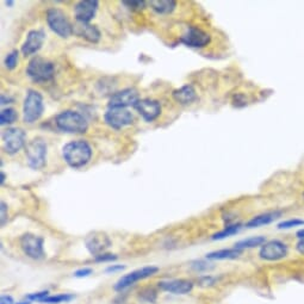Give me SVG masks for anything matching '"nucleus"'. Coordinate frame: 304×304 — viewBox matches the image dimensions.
<instances>
[{
    "label": "nucleus",
    "mask_w": 304,
    "mask_h": 304,
    "mask_svg": "<svg viewBox=\"0 0 304 304\" xmlns=\"http://www.w3.org/2000/svg\"><path fill=\"white\" fill-rule=\"evenodd\" d=\"M62 156L68 166L80 168L86 166L92 157V148L84 139L66 143L62 148Z\"/></svg>",
    "instance_id": "obj_1"
},
{
    "label": "nucleus",
    "mask_w": 304,
    "mask_h": 304,
    "mask_svg": "<svg viewBox=\"0 0 304 304\" xmlns=\"http://www.w3.org/2000/svg\"><path fill=\"white\" fill-rule=\"evenodd\" d=\"M57 129L68 134H84L88 129V122L80 112L64 110L55 117Z\"/></svg>",
    "instance_id": "obj_2"
},
{
    "label": "nucleus",
    "mask_w": 304,
    "mask_h": 304,
    "mask_svg": "<svg viewBox=\"0 0 304 304\" xmlns=\"http://www.w3.org/2000/svg\"><path fill=\"white\" fill-rule=\"evenodd\" d=\"M27 75L36 84H45L53 80L55 75V66L52 61L42 56H34L29 61Z\"/></svg>",
    "instance_id": "obj_3"
},
{
    "label": "nucleus",
    "mask_w": 304,
    "mask_h": 304,
    "mask_svg": "<svg viewBox=\"0 0 304 304\" xmlns=\"http://www.w3.org/2000/svg\"><path fill=\"white\" fill-rule=\"evenodd\" d=\"M46 24L50 28V30L59 36L61 38H68L73 34V24L68 19L67 14L62 10L56 9H49L45 13Z\"/></svg>",
    "instance_id": "obj_4"
},
{
    "label": "nucleus",
    "mask_w": 304,
    "mask_h": 304,
    "mask_svg": "<svg viewBox=\"0 0 304 304\" xmlns=\"http://www.w3.org/2000/svg\"><path fill=\"white\" fill-rule=\"evenodd\" d=\"M28 166L32 170H41L46 163V143L43 138L36 137L27 143L24 148Z\"/></svg>",
    "instance_id": "obj_5"
},
{
    "label": "nucleus",
    "mask_w": 304,
    "mask_h": 304,
    "mask_svg": "<svg viewBox=\"0 0 304 304\" xmlns=\"http://www.w3.org/2000/svg\"><path fill=\"white\" fill-rule=\"evenodd\" d=\"M44 111L43 97L35 89H29L23 102V120L25 123H35L42 117Z\"/></svg>",
    "instance_id": "obj_6"
},
{
    "label": "nucleus",
    "mask_w": 304,
    "mask_h": 304,
    "mask_svg": "<svg viewBox=\"0 0 304 304\" xmlns=\"http://www.w3.org/2000/svg\"><path fill=\"white\" fill-rule=\"evenodd\" d=\"M27 146V134L23 129L11 127L3 132L4 152L14 155Z\"/></svg>",
    "instance_id": "obj_7"
},
{
    "label": "nucleus",
    "mask_w": 304,
    "mask_h": 304,
    "mask_svg": "<svg viewBox=\"0 0 304 304\" xmlns=\"http://www.w3.org/2000/svg\"><path fill=\"white\" fill-rule=\"evenodd\" d=\"M20 248L24 254L34 260H41L45 256L44 239L42 236L27 232L20 238Z\"/></svg>",
    "instance_id": "obj_8"
},
{
    "label": "nucleus",
    "mask_w": 304,
    "mask_h": 304,
    "mask_svg": "<svg viewBox=\"0 0 304 304\" xmlns=\"http://www.w3.org/2000/svg\"><path fill=\"white\" fill-rule=\"evenodd\" d=\"M157 272H159V267L156 266H143L141 268H137V270L129 272L128 274H124L123 277L118 279L113 289L116 291H123V290L130 288V286L136 284L137 282L156 274Z\"/></svg>",
    "instance_id": "obj_9"
},
{
    "label": "nucleus",
    "mask_w": 304,
    "mask_h": 304,
    "mask_svg": "<svg viewBox=\"0 0 304 304\" xmlns=\"http://www.w3.org/2000/svg\"><path fill=\"white\" fill-rule=\"evenodd\" d=\"M104 121L110 128L120 129L131 125L134 122V116L127 109H118V107H109L104 114Z\"/></svg>",
    "instance_id": "obj_10"
},
{
    "label": "nucleus",
    "mask_w": 304,
    "mask_h": 304,
    "mask_svg": "<svg viewBox=\"0 0 304 304\" xmlns=\"http://www.w3.org/2000/svg\"><path fill=\"white\" fill-rule=\"evenodd\" d=\"M289 254V247L280 240H271L266 241L260 247L259 256L266 261H278L286 258Z\"/></svg>",
    "instance_id": "obj_11"
},
{
    "label": "nucleus",
    "mask_w": 304,
    "mask_h": 304,
    "mask_svg": "<svg viewBox=\"0 0 304 304\" xmlns=\"http://www.w3.org/2000/svg\"><path fill=\"white\" fill-rule=\"evenodd\" d=\"M111 245L112 242H111L110 238L103 231H93L85 238L86 248L95 258L106 253Z\"/></svg>",
    "instance_id": "obj_12"
},
{
    "label": "nucleus",
    "mask_w": 304,
    "mask_h": 304,
    "mask_svg": "<svg viewBox=\"0 0 304 304\" xmlns=\"http://www.w3.org/2000/svg\"><path fill=\"white\" fill-rule=\"evenodd\" d=\"M180 42L191 48H204L211 42V36L197 27H189L180 37Z\"/></svg>",
    "instance_id": "obj_13"
},
{
    "label": "nucleus",
    "mask_w": 304,
    "mask_h": 304,
    "mask_svg": "<svg viewBox=\"0 0 304 304\" xmlns=\"http://www.w3.org/2000/svg\"><path fill=\"white\" fill-rule=\"evenodd\" d=\"M138 100L139 96L137 89L129 87L122 89V91L111 96L107 106L118 107V109H127L129 106L134 107Z\"/></svg>",
    "instance_id": "obj_14"
},
{
    "label": "nucleus",
    "mask_w": 304,
    "mask_h": 304,
    "mask_svg": "<svg viewBox=\"0 0 304 304\" xmlns=\"http://www.w3.org/2000/svg\"><path fill=\"white\" fill-rule=\"evenodd\" d=\"M134 109L141 114L146 122H153L161 114V104L155 99H139Z\"/></svg>",
    "instance_id": "obj_15"
},
{
    "label": "nucleus",
    "mask_w": 304,
    "mask_h": 304,
    "mask_svg": "<svg viewBox=\"0 0 304 304\" xmlns=\"http://www.w3.org/2000/svg\"><path fill=\"white\" fill-rule=\"evenodd\" d=\"M160 290L173 293V295H186L193 289V283L188 279H165L157 283Z\"/></svg>",
    "instance_id": "obj_16"
},
{
    "label": "nucleus",
    "mask_w": 304,
    "mask_h": 304,
    "mask_svg": "<svg viewBox=\"0 0 304 304\" xmlns=\"http://www.w3.org/2000/svg\"><path fill=\"white\" fill-rule=\"evenodd\" d=\"M99 3L97 0H82L74 6V16L77 21L89 23L98 11Z\"/></svg>",
    "instance_id": "obj_17"
},
{
    "label": "nucleus",
    "mask_w": 304,
    "mask_h": 304,
    "mask_svg": "<svg viewBox=\"0 0 304 304\" xmlns=\"http://www.w3.org/2000/svg\"><path fill=\"white\" fill-rule=\"evenodd\" d=\"M45 39V34L43 30H31L28 32L27 38L21 45V54L24 56L35 55L42 48Z\"/></svg>",
    "instance_id": "obj_18"
},
{
    "label": "nucleus",
    "mask_w": 304,
    "mask_h": 304,
    "mask_svg": "<svg viewBox=\"0 0 304 304\" xmlns=\"http://www.w3.org/2000/svg\"><path fill=\"white\" fill-rule=\"evenodd\" d=\"M73 34L77 35L78 37L84 38L85 41L89 43H98L102 37L99 29L96 25H92L89 23H80L77 21L73 25Z\"/></svg>",
    "instance_id": "obj_19"
},
{
    "label": "nucleus",
    "mask_w": 304,
    "mask_h": 304,
    "mask_svg": "<svg viewBox=\"0 0 304 304\" xmlns=\"http://www.w3.org/2000/svg\"><path fill=\"white\" fill-rule=\"evenodd\" d=\"M172 97H173L175 102L181 104V105H188V104H191L197 99V93L193 86L184 85L180 88L174 89L173 93H172Z\"/></svg>",
    "instance_id": "obj_20"
},
{
    "label": "nucleus",
    "mask_w": 304,
    "mask_h": 304,
    "mask_svg": "<svg viewBox=\"0 0 304 304\" xmlns=\"http://www.w3.org/2000/svg\"><path fill=\"white\" fill-rule=\"evenodd\" d=\"M283 215L282 211L279 210H274V211H267V213L260 214L258 216L250 218V220L246 223L247 228H258L261 227V225H267L274 222L275 220H278Z\"/></svg>",
    "instance_id": "obj_21"
},
{
    "label": "nucleus",
    "mask_w": 304,
    "mask_h": 304,
    "mask_svg": "<svg viewBox=\"0 0 304 304\" xmlns=\"http://www.w3.org/2000/svg\"><path fill=\"white\" fill-rule=\"evenodd\" d=\"M242 254V250L236 249L235 247L232 248H224V249H218L215 250V252H210L206 254V259L210 260H231L236 259Z\"/></svg>",
    "instance_id": "obj_22"
},
{
    "label": "nucleus",
    "mask_w": 304,
    "mask_h": 304,
    "mask_svg": "<svg viewBox=\"0 0 304 304\" xmlns=\"http://www.w3.org/2000/svg\"><path fill=\"white\" fill-rule=\"evenodd\" d=\"M266 243V238L265 236L258 235V236H250V238L240 240L235 243V248L243 250V249H250L255 248V247H261Z\"/></svg>",
    "instance_id": "obj_23"
},
{
    "label": "nucleus",
    "mask_w": 304,
    "mask_h": 304,
    "mask_svg": "<svg viewBox=\"0 0 304 304\" xmlns=\"http://www.w3.org/2000/svg\"><path fill=\"white\" fill-rule=\"evenodd\" d=\"M150 6L152 9L155 11V12L160 14H167L173 12L175 6H177V3L173 2V0H153L150 2Z\"/></svg>",
    "instance_id": "obj_24"
},
{
    "label": "nucleus",
    "mask_w": 304,
    "mask_h": 304,
    "mask_svg": "<svg viewBox=\"0 0 304 304\" xmlns=\"http://www.w3.org/2000/svg\"><path fill=\"white\" fill-rule=\"evenodd\" d=\"M242 224L241 223H232V224H228L227 227H224V229H222L221 231L216 232V234L213 235V240H224L227 238H230V236L238 234V232L241 230Z\"/></svg>",
    "instance_id": "obj_25"
},
{
    "label": "nucleus",
    "mask_w": 304,
    "mask_h": 304,
    "mask_svg": "<svg viewBox=\"0 0 304 304\" xmlns=\"http://www.w3.org/2000/svg\"><path fill=\"white\" fill-rule=\"evenodd\" d=\"M75 296L72 293H59V295H49L42 300L44 304H60V303H67L74 299Z\"/></svg>",
    "instance_id": "obj_26"
},
{
    "label": "nucleus",
    "mask_w": 304,
    "mask_h": 304,
    "mask_svg": "<svg viewBox=\"0 0 304 304\" xmlns=\"http://www.w3.org/2000/svg\"><path fill=\"white\" fill-rule=\"evenodd\" d=\"M18 113L17 111L12 107H7V109L2 110L0 112V124L2 125H10L13 124L17 121Z\"/></svg>",
    "instance_id": "obj_27"
},
{
    "label": "nucleus",
    "mask_w": 304,
    "mask_h": 304,
    "mask_svg": "<svg viewBox=\"0 0 304 304\" xmlns=\"http://www.w3.org/2000/svg\"><path fill=\"white\" fill-rule=\"evenodd\" d=\"M156 297H157V293L155 290L152 288H147L138 293V298L147 303H154L156 300Z\"/></svg>",
    "instance_id": "obj_28"
},
{
    "label": "nucleus",
    "mask_w": 304,
    "mask_h": 304,
    "mask_svg": "<svg viewBox=\"0 0 304 304\" xmlns=\"http://www.w3.org/2000/svg\"><path fill=\"white\" fill-rule=\"evenodd\" d=\"M17 63H18V50H12V52L6 55L5 60H4V64H5L7 69L12 71L17 67Z\"/></svg>",
    "instance_id": "obj_29"
},
{
    "label": "nucleus",
    "mask_w": 304,
    "mask_h": 304,
    "mask_svg": "<svg viewBox=\"0 0 304 304\" xmlns=\"http://www.w3.org/2000/svg\"><path fill=\"white\" fill-rule=\"evenodd\" d=\"M299 225H304V220L300 218H290V220L283 221L280 223H278V229H291L295 227H299Z\"/></svg>",
    "instance_id": "obj_30"
},
{
    "label": "nucleus",
    "mask_w": 304,
    "mask_h": 304,
    "mask_svg": "<svg viewBox=\"0 0 304 304\" xmlns=\"http://www.w3.org/2000/svg\"><path fill=\"white\" fill-rule=\"evenodd\" d=\"M124 6H127L128 9L132 11H139L143 10L146 7V2H142V0H131V2H122Z\"/></svg>",
    "instance_id": "obj_31"
},
{
    "label": "nucleus",
    "mask_w": 304,
    "mask_h": 304,
    "mask_svg": "<svg viewBox=\"0 0 304 304\" xmlns=\"http://www.w3.org/2000/svg\"><path fill=\"white\" fill-rule=\"evenodd\" d=\"M49 296V292L46 291H39V292H34V293H30V295L27 296V299L28 300H36V302H39L42 303V300L45 298V297Z\"/></svg>",
    "instance_id": "obj_32"
},
{
    "label": "nucleus",
    "mask_w": 304,
    "mask_h": 304,
    "mask_svg": "<svg viewBox=\"0 0 304 304\" xmlns=\"http://www.w3.org/2000/svg\"><path fill=\"white\" fill-rule=\"evenodd\" d=\"M0 210H2V213H0V224H2V227H4L7 220H9V209H7V204L5 202H2V204H0Z\"/></svg>",
    "instance_id": "obj_33"
},
{
    "label": "nucleus",
    "mask_w": 304,
    "mask_h": 304,
    "mask_svg": "<svg viewBox=\"0 0 304 304\" xmlns=\"http://www.w3.org/2000/svg\"><path fill=\"white\" fill-rule=\"evenodd\" d=\"M95 260L97 263H111V261L117 260V255L116 254H111V253H104L102 255L96 256Z\"/></svg>",
    "instance_id": "obj_34"
},
{
    "label": "nucleus",
    "mask_w": 304,
    "mask_h": 304,
    "mask_svg": "<svg viewBox=\"0 0 304 304\" xmlns=\"http://www.w3.org/2000/svg\"><path fill=\"white\" fill-rule=\"evenodd\" d=\"M93 273V270L89 267H84V268H80V270H77L74 272V277L77 278H85V277H88V275H91Z\"/></svg>",
    "instance_id": "obj_35"
},
{
    "label": "nucleus",
    "mask_w": 304,
    "mask_h": 304,
    "mask_svg": "<svg viewBox=\"0 0 304 304\" xmlns=\"http://www.w3.org/2000/svg\"><path fill=\"white\" fill-rule=\"evenodd\" d=\"M125 270V265H110L105 268L106 273H116V272H121Z\"/></svg>",
    "instance_id": "obj_36"
},
{
    "label": "nucleus",
    "mask_w": 304,
    "mask_h": 304,
    "mask_svg": "<svg viewBox=\"0 0 304 304\" xmlns=\"http://www.w3.org/2000/svg\"><path fill=\"white\" fill-rule=\"evenodd\" d=\"M207 265H209V264L204 263V261H198V263H197V265H192V267L195 268L196 271L200 272V271H206V270H209L210 267L207 266Z\"/></svg>",
    "instance_id": "obj_37"
},
{
    "label": "nucleus",
    "mask_w": 304,
    "mask_h": 304,
    "mask_svg": "<svg viewBox=\"0 0 304 304\" xmlns=\"http://www.w3.org/2000/svg\"><path fill=\"white\" fill-rule=\"evenodd\" d=\"M215 282H216V278L214 277H207V275H205V277H203L202 279H200V284L202 285H213L215 284Z\"/></svg>",
    "instance_id": "obj_38"
},
{
    "label": "nucleus",
    "mask_w": 304,
    "mask_h": 304,
    "mask_svg": "<svg viewBox=\"0 0 304 304\" xmlns=\"http://www.w3.org/2000/svg\"><path fill=\"white\" fill-rule=\"evenodd\" d=\"M0 304H16V303H14L12 297L9 295H4L2 296V298H0Z\"/></svg>",
    "instance_id": "obj_39"
},
{
    "label": "nucleus",
    "mask_w": 304,
    "mask_h": 304,
    "mask_svg": "<svg viewBox=\"0 0 304 304\" xmlns=\"http://www.w3.org/2000/svg\"><path fill=\"white\" fill-rule=\"evenodd\" d=\"M296 249L299 254L304 255V240H298V242L296 243Z\"/></svg>",
    "instance_id": "obj_40"
},
{
    "label": "nucleus",
    "mask_w": 304,
    "mask_h": 304,
    "mask_svg": "<svg viewBox=\"0 0 304 304\" xmlns=\"http://www.w3.org/2000/svg\"><path fill=\"white\" fill-rule=\"evenodd\" d=\"M296 236L298 240H304V228L299 229V230L296 232Z\"/></svg>",
    "instance_id": "obj_41"
},
{
    "label": "nucleus",
    "mask_w": 304,
    "mask_h": 304,
    "mask_svg": "<svg viewBox=\"0 0 304 304\" xmlns=\"http://www.w3.org/2000/svg\"><path fill=\"white\" fill-rule=\"evenodd\" d=\"M5 178H6V174L4 173V172H2L0 173V184L4 185V182H5Z\"/></svg>",
    "instance_id": "obj_42"
},
{
    "label": "nucleus",
    "mask_w": 304,
    "mask_h": 304,
    "mask_svg": "<svg viewBox=\"0 0 304 304\" xmlns=\"http://www.w3.org/2000/svg\"><path fill=\"white\" fill-rule=\"evenodd\" d=\"M16 304H31L30 303V300H23V302H18V303H16Z\"/></svg>",
    "instance_id": "obj_43"
},
{
    "label": "nucleus",
    "mask_w": 304,
    "mask_h": 304,
    "mask_svg": "<svg viewBox=\"0 0 304 304\" xmlns=\"http://www.w3.org/2000/svg\"><path fill=\"white\" fill-rule=\"evenodd\" d=\"M5 4H6L7 6H12L14 3H13V2H11V0H9V2H5Z\"/></svg>",
    "instance_id": "obj_44"
},
{
    "label": "nucleus",
    "mask_w": 304,
    "mask_h": 304,
    "mask_svg": "<svg viewBox=\"0 0 304 304\" xmlns=\"http://www.w3.org/2000/svg\"><path fill=\"white\" fill-rule=\"evenodd\" d=\"M303 198H304V192H303Z\"/></svg>",
    "instance_id": "obj_45"
}]
</instances>
